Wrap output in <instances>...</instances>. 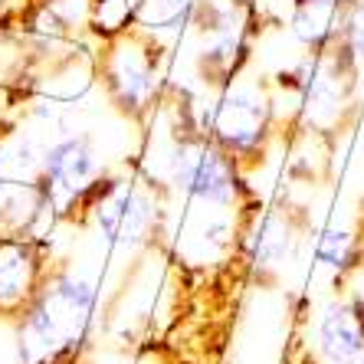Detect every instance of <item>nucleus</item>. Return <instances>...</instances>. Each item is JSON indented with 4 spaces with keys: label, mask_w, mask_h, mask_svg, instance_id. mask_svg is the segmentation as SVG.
Masks as SVG:
<instances>
[{
    "label": "nucleus",
    "mask_w": 364,
    "mask_h": 364,
    "mask_svg": "<svg viewBox=\"0 0 364 364\" xmlns=\"http://www.w3.org/2000/svg\"><path fill=\"white\" fill-rule=\"evenodd\" d=\"M345 292H348V296H351V299H355L358 312L364 315V250H361V259H358L355 272L348 276V282H345Z\"/></svg>",
    "instance_id": "obj_17"
},
{
    "label": "nucleus",
    "mask_w": 364,
    "mask_h": 364,
    "mask_svg": "<svg viewBox=\"0 0 364 364\" xmlns=\"http://www.w3.org/2000/svg\"><path fill=\"white\" fill-rule=\"evenodd\" d=\"M309 243H312V269L328 282V289H345L364 250V220H331L309 233Z\"/></svg>",
    "instance_id": "obj_11"
},
{
    "label": "nucleus",
    "mask_w": 364,
    "mask_h": 364,
    "mask_svg": "<svg viewBox=\"0 0 364 364\" xmlns=\"http://www.w3.org/2000/svg\"><path fill=\"white\" fill-rule=\"evenodd\" d=\"M141 0H89V36L109 40L128 26H135Z\"/></svg>",
    "instance_id": "obj_14"
},
{
    "label": "nucleus",
    "mask_w": 364,
    "mask_h": 364,
    "mask_svg": "<svg viewBox=\"0 0 364 364\" xmlns=\"http://www.w3.org/2000/svg\"><path fill=\"white\" fill-rule=\"evenodd\" d=\"M63 220L92 223L112 250H144L161 237L164 230V203L161 184L151 171H128V174H112L105 171L95 181L92 191H85Z\"/></svg>",
    "instance_id": "obj_3"
},
{
    "label": "nucleus",
    "mask_w": 364,
    "mask_h": 364,
    "mask_svg": "<svg viewBox=\"0 0 364 364\" xmlns=\"http://www.w3.org/2000/svg\"><path fill=\"white\" fill-rule=\"evenodd\" d=\"M358 364H364V358H361V361H358Z\"/></svg>",
    "instance_id": "obj_21"
},
{
    "label": "nucleus",
    "mask_w": 364,
    "mask_h": 364,
    "mask_svg": "<svg viewBox=\"0 0 364 364\" xmlns=\"http://www.w3.org/2000/svg\"><path fill=\"white\" fill-rule=\"evenodd\" d=\"M53 272V246L36 233H0V322H17Z\"/></svg>",
    "instance_id": "obj_9"
},
{
    "label": "nucleus",
    "mask_w": 364,
    "mask_h": 364,
    "mask_svg": "<svg viewBox=\"0 0 364 364\" xmlns=\"http://www.w3.org/2000/svg\"><path fill=\"white\" fill-rule=\"evenodd\" d=\"M305 240V220L289 207H263L256 200L243 217L240 253L256 279H276L296 263Z\"/></svg>",
    "instance_id": "obj_7"
},
{
    "label": "nucleus",
    "mask_w": 364,
    "mask_h": 364,
    "mask_svg": "<svg viewBox=\"0 0 364 364\" xmlns=\"http://www.w3.org/2000/svg\"><path fill=\"white\" fill-rule=\"evenodd\" d=\"M26 92L20 85H10V82H0V138L17 128V112L23 109Z\"/></svg>",
    "instance_id": "obj_16"
},
{
    "label": "nucleus",
    "mask_w": 364,
    "mask_h": 364,
    "mask_svg": "<svg viewBox=\"0 0 364 364\" xmlns=\"http://www.w3.org/2000/svg\"><path fill=\"white\" fill-rule=\"evenodd\" d=\"M351 66L358 69V76L364 73V0H348L345 17H341V33L335 40Z\"/></svg>",
    "instance_id": "obj_15"
},
{
    "label": "nucleus",
    "mask_w": 364,
    "mask_h": 364,
    "mask_svg": "<svg viewBox=\"0 0 364 364\" xmlns=\"http://www.w3.org/2000/svg\"><path fill=\"white\" fill-rule=\"evenodd\" d=\"M17 4H20V0H14V7H17ZM14 17H17V14H14Z\"/></svg>",
    "instance_id": "obj_20"
},
{
    "label": "nucleus",
    "mask_w": 364,
    "mask_h": 364,
    "mask_svg": "<svg viewBox=\"0 0 364 364\" xmlns=\"http://www.w3.org/2000/svg\"><path fill=\"white\" fill-rule=\"evenodd\" d=\"M259 10L256 0H200L187 33L194 36V69L207 92H220L253 60Z\"/></svg>",
    "instance_id": "obj_6"
},
{
    "label": "nucleus",
    "mask_w": 364,
    "mask_h": 364,
    "mask_svg": "<svg viewBox=\"0 0 364 364\" xmlns=\"http://www.w3.org/2000/svg\"><path fill=\"white\" fill-rule=\"evenodd\" d=\"M105 174V164L99 158V148L89 135H63L43 148L40 158V197L46 210H56L66 217V210L85 191H92L95 181Z\"/></svg>",
    "instance_id": "obj_8"
},
{
    "label": "nucleus",
    "mask_w": 364,
    "mask_h": 364,
    "mask_svg": "<svg viewBox=\"0 0 364 364\" xmlns=\"http://www.w3.org/2000/svg\"><path fill=\"white\" fill-rule=\"evenodd\" d=\"M197 125L220 144L223 151L243 168L250 178L266 161L269 141L279 128V102L272 85L259 79L237 76L227 89L213 92L210 102L194 99Z\"/></svg>",
    "instance_id": "obj_5"
},
{
    "label": "nucleus",
    "mask_w": 364,
    "mask_h": 364,
    "mask_svg": "<svg viewBox=\"0 0 364 364\" xmlns=\"http://www.w3.org/2000/svg\"><path fill=\"white\" fill-rule=\"evenodd\" d=\"M348 0H289L286 26L305 53H325L341 33Z\"/></svg>",
    "instance_id": "obj_12"
},
{
    "label": "nucleus",
    "mask_w": 364,
    "mask_h": 364,
    "mask_svg": "<svg viewBox=\"0 0 364 364\" xmlns=\"http://www.w3.org/2000/svg\"><path fill=\"white\" fill-rule=\"evenodd\" d=\"M364 358V315L345 289H328L312 305L309 364H358Z\"/></svg>",
    "instance_id": "obj_10"
},
{
    "label": "nucleus",
    "mask_w": 364,
    "mask_h": 364,
    "mask_svg": "<svg viewBox=\"0 0 364 364\" xmlns=\"http://www.w3.org/2000/svg\"><path fill=\"white\" fill-rule=\"evenodd\" d=\"M197 7H200V0H141L135 26H141L144 33L158 36L168 46V40L184 36L191 30Z\"/></svg>",
    "instance_id": "obj_13"
},
{
    "label": "nucleus",
    "mask_w": 364,
    "mask_h": 364,
    "mask_svg": "<svg viewBox=\"0 0 364 364\" xmlns=\"http://www.w3.org/2000/svg\"><path fill=\"white\" fill-rule=\"evenodd\" d=\"M14 14H17V7H14V0H0V33H10Z\"/></svg>",
    "instance_id": "obj_18"
},
{
    "label": "nucleus",
    "mask_w": 364,
    "mask_h": 364,
    "mask_svg": "<svg viewBox=\"0 0 364 364\" xmlns=\"http://www.w3.org/2000/svg\"><path fill=\"white\" fill-rule=\"evenodd\" d=\"M23 4H30V0H20V4H17V10H20V7H23Z\"/></svg>",
    "instance_id": "obj_19"
},
{
    "label": "nucleus",
    "mask_w": 364,
    "mask_h": 364,
    "mask_svg": "<svg viewBox=\"0 0 364 364\" xmlns=\"http://www.w3.org/2000/svg\"><path fill=\"white\" fill-rule=\"evenodd\" d=\"M168 46L141 26H128L95 43V79L112 109L128 122H144L161 109L168 92Z\"/></svg>",
    "instance_id": "obj_4"
},
{
    "label": "nucleus",
    "mask_w": 364,
    "mask_h": 364,
    "mask_svg": "<svg viewBox=\"0 0 364 364\" xmlns=\"http://www.w3.org/2000/svg\"><path fill=\"white\" fill-rule=\"evenodd\" d=\"M164 109L174 115L168 132L164 171L168 184L194 207H210L220 213H246L256 203V194L243 168H240L220 144L213 141L194 115V95L184 85H168Z\"/></svg>",
    "instance_id": "obj_1"
},
{
    "label": "nucleus",
    "mask_w": 364,
    "mask_h": 364,
    "mask_svg": "<svg viewBox=\"0 0 364 364\" xmlns=\"http://www.w3.org/2000/svg\"><path fill=\"white\" fill-rule=\"evenodd\" d=\"M99 286L89 276L60 266L50 272L36 299L14 322V364H66L89 341L95 325Z\"/></svg>",
    "instance_id": "obj_2"
}]
</instances>
